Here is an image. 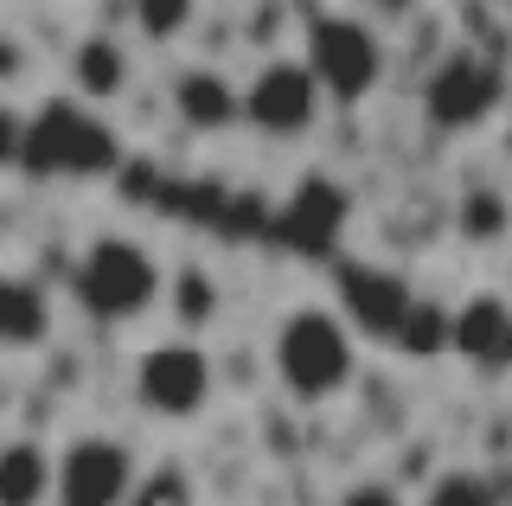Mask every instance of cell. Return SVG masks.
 <instances>
[{
  "instance_id": "cell-1",
  "label": "cell",
  "mask_w": 512,
  "mask_h": 506,
  "mask_svg": "<svg viewBox=\"0 0 512 506\" xmlns=\"http://www.w3.org/2000/svg\"><path fill=\"white\" fill-rule=\"evenodd\" d=\"M269 378L295 410H327L359 385V340L327 302H288L269 327Z\"/></svg>"
},
{
  "instance_id": "cell-2",
  "label": "cell",
  "mask_w": 512,
  "mask_h": 506,
  "mask_svg": "<svg viewBox=\"0 0 512 506\" xmlns=\"http://www.w3.org/2000/svg\"><path fill=\"white\" fill-rule=\"evenodd\" d=\"M71 295L90 321L103 327H135L173 295V276L160 263L154 244L128 231H96L84 250H77V270H71Z\"/></svg>"
},
{
  "instance_id": "cell-3",
  "label": "cell",
  "mask_w": 512,
  "mask_h": 506,
  "mask_svg": "<svg viewBox=\"0 0 512 506\" xmlns=\"http://www.w3.org/2000/svg\"><path fill=\"white\" fill-rule=\"evenodd\" d=\"M128 398H135L141 417L154 423H199L205 410L218 404V359L205 340L192 334H167L148 340L128 366Z\"/></svg>"
},
{
  "instance_id": "cell-4",
  "label": "cell",
  "mask_w": 512,
  "mask_h": 506,
  "mask_svg": "<svg viewBox=\"0 0 512 506\" xmlns=\"http://www.w3.org/2000/svg\"><path fill=\"white\" fill-rule=\"evenodd\" d=\"M301 58H308L314 84L327 90V103L340 109H359L365 97H378L384 71H391V45H384V33L365 13H314L308 26H301Z\"/></svg>"
},
{
  "instance_id": "cell-5",
  "label": "cell",
  "mask_w": 512,
  "mask_h": 506,
  "mask_svg": "<svg viewBox=\"0 0 512 506\" xmlns=\"http://www.w3.org/2000/svg\"><path fill=\"white\" fill-rule=\"evenodd\" d=\"M506 109V71L480 45L442 52L423 77V122L436 135H480Z\"/></svg>"
},
{
  "instance_id": "cell-6",
  "label": "cell",
  "mask_w": 512,
  "mask_h": 506,
  "mask_svg": "<svg viewBox=\"0 0 512 506\" xmlns=\"http://www.w3.org/2000/svg\"><path fill=\"white\" fill-rule=\"evenodd\" d=\"M327 116V90L314 84L308 58H263L250 77H244V122L263 141H308Z\"/></svg>"
},
{
  "instance_id": "cell-7",
  "label": "cell",
  "mask_w": 512,
  "mask_h": 506,
  "mask_svg": "<svg viewBox=\"0 0 512 506\" xmlns=\"http://www.w3.org/2000/svg\"><path fill=\"white\" fill-rule=\"evenodd\" d=\"M141 487V462L122 436L84 430L58 449V500L52 506H128Z\"/></svg>"
},
{
  "instance_id": "cell-8",
  "label": "cell",
  "mask_w": 512,
  "mask_h": 506,
  "mask_svg": "<svg viewBox=\"0 0 512 506\" xmlns=\"http://www.w3.org/2000/svg\"><path fill=\"white\" fill-rule=\"evenodd\" d=\"M167 109L186 135H231L244 122V84L218 65H180L167 84Z\"/></svg>"
},
{
  "instance_id": "cell-9",
  "label": "cell",
  "mask_w": 512,
  "mask_h": 506,
  "mask_svg": "<svg viewBox=\"0 0 512 506\" xmlns=\"http://www.w3.org/2000/svg\"><path fill=\"white\" fill-rule=\"evenodd\" d=\"M52 334H58L52 289L26 270H0V353L7 359L39 353V346H52Z\"/></svg>"
},
{
  "instance_id": "cell-10",
  "label": "cell",
  "mask_w": 512,
  "mask_h": 506,
  "mask_svg": "<svg viewBox=\"0 0 512 506\" xmlns=\"http://www.w3.org/2000/svg\"><path fill=\"white\" fill-rule=\"evenodd\" d=\"M128 84H135V52H128V39L84 33L71 45V90H77V103L109 109V103L128 97Z\"/></svg>"
},
{
  "instance_id": "cell-11",
  "label": "cell",
  "mask_w": 512,
  "mask_h": 506,
  "mask_svg": "<svg viewBox=\"0 0 512 506\" xmlns=\"http://www.w3.org/2000/svg\"><path fill=\"white\" fill-rule=\"evenodd\" d=\"M58 449L39 436H0V506H52Z\"/></svg>"
},
{
  "instance_id": "cell-12",
  "label": "cell",
  "mask_w": 512,
  "mask_h": 506,
  "mask_svg": "<svg viewBox=\"0 0 512 506\" xmlns=\"http://www.w3.org/2000/svg\"><path fill=\"white\" fill-rule=\"evenodd\" d=\"M128 20H135V39L141 45L173 52V45L199 26V0H128Z\"/></svg>"
},
{
  "instance_id": "cell-13",
  "label": "cell",
  "mask_w": 512,
  "mask_h": 506,
  "mask_svg": "<svg viewBox=\"0 0 512 506\" xmlns=\"http://www.w3.org/2000/svg\"><path fill=\"white\" fill-rule=\"evenodd\" d=\"M416 506H506V494H500V481H493L487 468L455 462V468L429 474V487H423V500H416Z\"/></svg>"
},
{
  "instance_id": "cell-14",
  "label": "cell",
  "mask_w": 512,
  "mask_h": 506,
  "mask_svg": "<svg viewBox=\"0 0 512 506\" xmlns=\"http://www.w3.org/2000/svg\"><path fill=\"white\" fill-rule=\"evenodd\" d=\"M506 199L500 193H487V186H480V193H468V199H461V231H468V237H500L506 231Z\"/></svg>"
},
{
  "instance_id": "cell-15",
  "label": "cell",
  "mask_w": 512,
  "mask_h": 506,
  "mask_svg": "<svg viewBox=\"0 0 512 506\" xmlns=\"http://www.w3.org/2000/svg\"><path fill=\"white\" fill-rule=\"evenodd\" d=\"M128 506H192V481L180 468H167V474H141V487H135V500Z\"/></svg>"
},
{
  "instance_id": "cell-16",
  "label": "cell",
  "mask_w": 512,
  "mask_h": 506,
  "mask_svg": "<svg viewBox=\"0 0 512 506\" xmlns=\"http://www.w3.org/2000/svg\"><path fill=\"white\" fill-rule=\"evenodd\" d=\"M333 506H416L397 481H384V474H359L352 487H340V500Z\"/></svg>"
},
{
  "instance_id": "cell-17",
  "label": "cell",
  "mask_w": 512,
  "mask_h": 506,
  "mask_svg": "<svg viewBox=\"0 0 512 506\" xmlns=\"http://www.w3.org/2000/svg\"><path fill=\"white\" fill-rule=\"evenodd\" d=\"M26 65H32V58H26V45L0 33V84H7V77H26Z\"/></svg>"
}]
</instances>
